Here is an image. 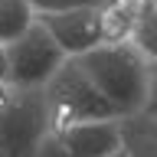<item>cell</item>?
Instances as JSON below:
<instances>
[{
  "instance_id": "11",
  "label": "cell",
  "mask_w": 157,
  "mask_h": 157,
  "mask_svg": "<svg viewBox=\"0 0 157 157\" xmlns=\"http://www.w3.org/2000/svg\"><path fill=\"white\" fill-rule=\"evenodd\" d=\"M36 17H49V13H66V10H78V7H98L101 0H26Z\"/></svg>"
},
{
  "instance_id": "10",
  "label": "cell",
  "mask_w": 157,
  "mask_h": 157,
  "mask_svg": "<svg viewBox=\"0 0 157 157\" xmlns=\"http://www.w3.org/2000/svg\"><path fill=\"white\" fill-rule=\"evenodd\" d=\"M131 46L147 62H157V0H147V10H144V17H141V26H137Z\"/></svg>"
},
{
  "instance_id": "2",
  "label": "cell",
  "mask_w": 157,
  "mask_h": 157,
  "mask_svg": "<svg viewBox=\"0 0 157 157\" xmlns=\"http://www.w3.org/2000/svg\"><path fill=\"white\" fill-rule=\"evenodd\" d=\"M46 95V118L49 131H66V128L98 124V121H121L98 85L92 82L78 59H66V66L49 78L43 88Z\"/></svg>"
},
{
  "instance_id": "4",
  "label": "cell",
  "mask_w": 157,
  "mask_h": 157,
  "mask_svg": "<svg viewBox=\"0 0 157 157\" xmlns=\"http://www.w3.org/2000/svg\"><path fill=\"white\" fill-rule=\"evenodd\" d=\"M7 49H10V85L20 92H43L49 85V78L69 59L39 20Z\"/></svg>"
},
{
  "instance_id": "9",
  "label": "cell",
  "mask_w": 157,
  "mask_h": 157,
  "mask_svg": "<svg viewBox=\"0 0 157 157\" xmlns=\"http://www.w3.org/2000/svg\"><path fill=\"white\" fill-rule=\"evenodd\" d=\"M121 151L124 157H157V134L144 118H128L121 124Z\"/></svg>"
},
{
  "instance_id": "12",
  "label": "cell",
  "mask_w": 157,
  "mask_h": 157,
  "mask_svg": "<svg viewBox=\"0 0 157 157\" xmlns=\"http://www.w3.org/2000/svg\"><path fill=\"white\" fill-rule=\"evenodd\" d=\"M144 121H157V62H151V75H147V101L141 111Z\"/></svg>"
},
{
  "instance_id": "5",
  "label": "cell",
  "mask_w": 157,
  "mask_h": 157,
  "mask_svg": "<svg viewBox=\"0 0 157 157\" xmlns=\"http://www.w3.org/2000/svg\"><path fill=\"white\" fill-rule=\"evenodd\" d=\"M121 124L124 121H98L49 131L39 147V157H111L121 151Z\"/></svg>"
},
{
  "instance_id": "1",
  "label": "cell",
  "mask_w": 157,
  "mask_h": 157,
  "mask_svg": "<svg viewBox=\"0 0 157 157\" xmlns=\"http://www.w3.org/2000/svg\"><path fill=\"white\" fill-rule=\"evenodd\" d=\"M98 92L111 101L121 121L128 118H141L147 101V75H151V62L137 52L131 43L128 46H98L95 52L78 59Z\"/></svg>"
},
{
  "instance_id": "13",
  "label": "cell",
  "mask_w": 157,
  "mask_h": 157,
  "mask_svg": "<svg viewBox=\"0 0 157 157\" xmlns=\"http://www.w3.org/2000/svg\"><path fill=\"white\" fill-rule=\"evenodd\" d=\"M147 124H151V128H154V134H157V121H147Z\"/></svg>"
},
{
  "instance_id": "7",
  "label": "cell",
  "mask_w": 157,
  "mask_h": 157,
  "mask_svg": "<svg viewBox=\"0 0 157 157\" xmlns=\"http://www.w3.org/2000/svg\"><path fill=\"white\" fill-rule=\"evenodd\" d=\"M147 0H101L98 20H101V46H128L134 43Z\"/></svg>"
},
{
  "instance_id": "3",
  "label": "cell",
  "mask_w": 157,
  "mask_h": 157,
  "mask_svg": "<svg viewBox=\"0 0 157 157\" xmlns=\"http://www.w3.org/2000/svg\"><path fill=\"white\" fill-rule=\"evenodd\" d=\"M46 134V95L17 88L13 98L0 108V157H39Z\"/></svg>"
},
{
  "instance_id": "14",
  "label": "cell",
  "mask_w": 157,
  "mask_h": 157,
  "mask_svg": "<svg viewBox=\"0 0 157 157\" xmlns=\"http://www.w3.org/2000/svg\"><path fill=\"white\" fill-rule=\"evenodd\" d=\"M111 157H124V151H118V154H111Z\"/></svg>"
},
{
  "instance_id": "6",
  "label": "cell",
  "mask_w": 157,
  "mask_h": 157,
  "mask_svg": "<svg viewBox=\"0 0 157 157\" xmlns=\"http://www.w3.org/2000/svg\"><path fill=\"white\" fill-rule=\"evenodd\" d=\"M36 20L49 29V36L56 39V46L69 59H82V56H88V52H95L101 46L98 7H78V10L49 13V17H36Z\"/></svg>"
},
{
  "instance_id": "8",
  "label": "cell",
  "mask_w": 157,
  "mask_h": 157,
  "mask_svg": "<svg viewBox=\"0 0 157 157\" xmlns=\"http://www.w3.org/2000/svg\"><path fill=\"white\" fill-rule=\"evenodd\" d=\"M36 23V13L26 0H0V43H17L29 26Z\"/></svg>"
}]
</instances>
